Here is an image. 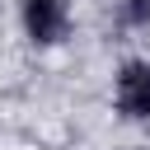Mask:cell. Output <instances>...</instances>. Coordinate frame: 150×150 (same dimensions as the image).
<instances>
[{"instance_id":"1","label":"cell","mask_w":150,"mask_h":150,"mask_svg":"<svg viewBox=\"0 0 150 150\" xmlns=\"http://www.w3.org/2000/svg\"><path fill=\"white\" fill-rule=\"evenodd\" d=\"M117 108L127 117H150V66L145 61H131L117 75Z\"/></svg>"},{"instance_id":"2","label":"cell","mask_w":150,"mask_h":150,"mask_svg":"<svg viewBox=\"0 0 150 150\" xmlns=\"http://www.w3.org/2000/svg\"><path fill=\"white\" fill-rule=\"evenodd\" d=\"M23 23L33 42H61L66 38V9L61 0H28L23 5Z\"/></svg>"},{"instance_id":"3","label":"cell","mask_w":150,"mask_h":150,"mask_svg":"<svg viewBox=\"0 0 150 150\" xmlns=\"http://www.w3.org/2000/svg\"><path fill=\"white\" fill-rule=\"evenodd\" d=\"M127 14H131V23H145V19H150V0H131Z\"/></svg>"}]
</instances>
